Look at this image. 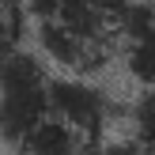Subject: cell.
I'll use <instances>...</instances> for the list:
<instances>
[{
  "mask_svg": "<svg viewBox=\"0 0 155 155\" xmlns=\"http://www.w3.org/2000/svg\"><path fill=\"white\" fill-rule=\"evenodd\" d=\"M49 83L53 68L34 49H19L0 68V140L8 148H19L49 117Z\"/></svg>",
  "mask_w": 155,
  "mask_h": 155,
  "instance_id": "1",
  "label": "cell"
},
{
  "mask_svg": "<svg viewBox=\"0 0 155 155\" xmlns=\"http://www.w3.org/2000/svg\"><path fill=\"white\" fill-rule=\"evenodd\" d=\"M49 114L83 133L91 144L110 136V125L117 117V102L102 83L87 80V76H61L53 72L49 83Z\"/></svg>",
  "mask_w": 155,
  "mask_h": 155,
  "instance_id": "2",
  "label": "cell"
},
{
  "mask_svg": "<svg viewBox=\"0 0 155 155\" xmlns=\"http://www.w3.org/2000/svg\"><path fill=\"white\" fill-rule=\"evenodd\" d=\"M121 64L129 80L155 87V0H133L121 19Z\"/></svg>",
  "mask_w": 155,
  "mask_h": 155,
  "instance_id": "3",
  "label": "cell"
},
{
  "mask_svg": "<svg viewBox=\"0 0 155 155\" xmlns=\"http://www.w3.org/2000/svg\"><path fill=\"white\" fill-rule=\"evenodd\" d=\"M15 151H19V155H87L91 151V140L83 133H76L72 125H64L61 117L49 114Z\"/></svg>",
  "mask_w": 155,
  "mask_h": 155,
  "instance_id": "4",
  "label": "cell"
},
{
  "mask_svg": "<svg viewBox=\"0 0 155 155\" xmlns=\"http://www.w3.org/2000/svg\"><path fill=\"white\" fill-rule=\"evenodd\" d=\"M129 136L148 155H155V87H144L129 106Z\"/></svg>",
  "mask_w": 155,
  "mask_h": 155,
  "instance_id": "5",
  "label": "cell"
},
{
  "mask_svg": "<svg viewBox=\"0 0 155 155\" xmlns=\"http://www.w3.org/2000/svg\"><path fill=\"white\" fill-rule=\"evenodd\" d=\"M23 19H30V15L27 12H12V15L0 12V68L23 49V34H27V23Z\"/></svg>",
  "mask_w": 155,
  "mask_h": 155,
  "instance_id": "6",
  "label": "cell"
},
{
  "mask_svg": "<svg viewBox=\"0 0 155 155\" xmlns=\"http://www.w3.org/2000/svg\"><path fill=\"white\" fill-rule=\"evenodd\" d=\"M87 155H148V151H144L133 136H114V133H110V136H102V140L91 144Z\"/></svg>",
  "mask_w": 155,
  "mask_h": 155,
  "instance_id": "7",
  "label": "cell"
},
{
  "mask_svg": "<svg viewBox=\"0 0 155 155\" xmlns=\"http://www.w3.org/2000/svg\"><path fill=\"white\" fill-rule=\"evenodd\" d=\"M0 12H27V0H0Z\"/></svg>",
  "mask_w": 155,
  "mask_h": 155,
  "instance_id": "8",
  "label": "cell"
}]
</instances>
